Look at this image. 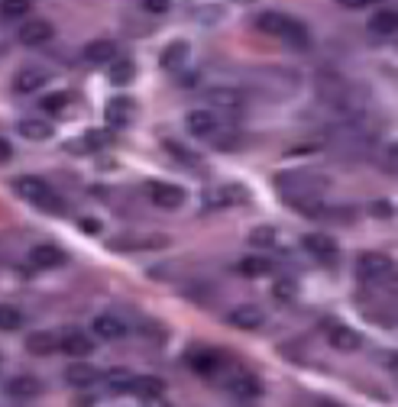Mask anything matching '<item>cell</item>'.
I'll return each mask as SVG.
<instances>
[{
  "label": "cell",
  "mask_w": 398,
  "mask_h": 407,
  "mask_svg": "<svg viewBox=\"0 0 398 407\" xmlns=\"http://www.w3.org/2000/svg\"><path fill=\"white\" fill-rule=\"evenodd\" d=\"M256 29H259V33H265V36L285 39V42H292V46H301V49L311 42L308 29H304L298 19H292V17H285V13H279V10H265V13H259V17H256Z\"/></svg>",
  "instance_id": "1"
},
{
  "label": "cell",
  "mask_w": 398,
  "mask_h": 407,
  "mask_svg": "<svg viewBox=\"0 0 398 407\" xmlns=\"http://www.w3.org/2000/svg\"><path fill=\"white\" fill-rule=\"evenodd\" d=\"M17 194L23 197V201H29L33 207H39V210L52 213V217H58V213L65 210L62 197H58L46 181H39V178H17Z\"/></svg>",
  "instance_id": "2"
},
{
  "label": "cell",
  "mask_w": 398,
  "mask_h": 407,
  "mask_svg": "<svg viewBox=\"0 0 398 407\" xmlns=\"http://www.w3.org/2000/svg\"><path fill=\"white\" fill-rule=\"evenodd\" d=\"M356 272H360V278L366 281V285H382V281H389L392 278L395 265H392L389 256L366 252V256H360V262H356Z\"/></svg>",
  "instance_id": "3"
},
{
  "label": "cell",
  "mask_w": 398,
  "mask_h": 407,
  "mask_svg": "<svg viewBox=\"0 0 398 407\" xmlns=\"http://www.w3.org/2000/svg\"><path fill=\"white\" fill-rule=\"evenodd\" d=\"M204 103L217 107V110H237V107L247 103V94L233 88V84H214V88L204 91Z\"/></svg>",
  "instance_id": "4"
},
{
  "label": "cell",
  "mask_w": 398,
  "mask_h": 407,
  "mask_svg": "<svg viewBox=\"0 0 398 407\" xmlns=\"http://www.w3.org/2000/svg\"><path fill=\"white\" fill-rule=\"evenodd\" d=\"M227 394L233 401H259L263 398V381L249 372H237L233 379H227Z\"/></svg>",
  "instance_id": "5"
},
{
  "label": "cell",
  "mask_w": 398,
  "mask_h": 407,
  "mask_svg": "<svg viewBox=\"0 0 398 407\" xmlns=\"http://www.w3.org/2000/svg\"><path fill=\"white\" fill-rule=\"evenodd\" d=\"M185 365H188L194 375H201V379H210V375H217L220 365H224V356L214 349H191L188 356H185Z\"/></svg>",
  "instance_id": "6"
},
{
  "label": "cell",
  "mask_w": 398,
  "mask_h": 407,
  "mask_svg": "<svg viewBox=\"0 0 398 407\" xmlns=\"http://www.w3.org/2000/svg\"><path fill=\"white\" fill-rule=\"evenodd\" d=\"M39 394H42V385H39V379H33V375H13V379L7 381V398L17 401V404H29V401H36Z\"/></svg>",
  "instance_id": "7"
},
{
  "label": "cell",
  "mask_w": 398,
  "mask_h": 407,
  "mask_svg": "<svg viewBox=\"0 0 398 407\" xmlns=\"http://www.w3.org/2000/svg\"><path fill=\"white\" fill-rule=\"evenodd\" d=\"M58 349L65 352V356L81 359V356H91V352H94V340L88 333H81V330H65V333H58Z\"/></svg>",
  "instance_id": "8"
},
{
  "label": "cell",
  "mask_w": 398,
  "mask_h": 407,
  "mask_svg": "<svg viewBox=\"0 0 398 407\" xmlns=\"http://www.w3.org/2000/svg\"><path fill=\"white\" fill-rule=\"evenodd\" d=\"M130 391L136 394L140 401H165V394H169V388H165V381L156 379V375H140V379L130 381Z\"/></svg>",
  "instance_id": "9"
},
{
  "label": "cell",
  "mask_w": 398,
  "mask_h": 407,
  "mask_svg": "<svg viewBox=\"0 0 398 407\" xmlns=\"http://www.w3.org/2000/svg\"><path fill=\"white\" fill-rule=\"evenodd\" d=\"M52 36H56V29H52L49 19H29V23H23L17 33V39L23 46H46Z\"/></svg>",
  "instance_id": "10"
},
{
  "label": "cell",
  "mask_w": 398,
  "mask_h": 407,
  "mask_svg": "<svg viewBox=\"0 0 398 407\" xmlns=\"http://www.w3.org/2000/svg\"><path fill=\"white\" fill-rule=\"evenodd\" d=\"M185 130H188L194 139H210L220 130V123L210 110H191L188 117H185Z\"/></svg>",
  "instance_id": "11"
},
{
  "label": "cell",
  "mask_w": 398,
  "mask_h": 407,
  "mask_svg": "<svg viewBox=\"0 0 398 407\" xmlns=\"http://www.w3.org/2000/svg\"><path fill=\"white\" fill-rule=\"evenodd\" d=\"M227 320L237 330H259L265 324V314H263V307H256V304H243V307H233L227 314Z\"/></svg>",
  "instance_id": "12"
},
{
  "label": "cell",
  "mask_w": 398,
  "mask_h": 407,
  "mask_svg": "<svg viewBox=\"0 0 398 407\" xmlns=\"http://www.w3.org/2000/svg\"><path fill=\"white\" fill-rule=\"evenodd\" d=\"M29 262L36 265V269H62L65 265V252L52 246V242H39L29 249Z\"/></svg>",
  "instance_id": "13"
},
{
  "label": "cell",
  "mask_w": 398,
  "mask_h": 407,
  "mask_svg": "<svg viewBox=\"0 0 398 407\" xmlns=\"http://www.w3.org/2000/svg\"><path fill=\"white\" fill-rule=\"evenodd\" d=\"M94 336H101V340H107V342L124 340V336H126L124 317H117V314H97L94 317Z\"/></svg>",
  "instance_id": "14"
},
{
  "label": "cell",
  "mask_w": 398,
  "mask_h": 407,
  "mask_svg": "<svg viewBox=\"0 0 398 407\" xmlns=\"http://www.w3.org/2000/svg\"><path fill=\"white\" fill-rule=\"evenodd\" d=\"M304 249L321 262H337V242L331 236H324V233H308L304 236Z\"/></svg>",
  "instance_id": "15"
},
{
  "label": "cell",
  "mask_w": 398,
  "mask_h": 407,
  "mask_svg": "<svg viewBox=\"0 0 398 407\" xmlns=\"http://www.w3.org/2000/svg\"><path fill=\"white\" fill-rule=\"evenodd\" d=\"M49 81V74L42 72V68H19L17 72V78H13V91L17 94H36L42 84Z\"/></svg>",
  "instance_id": "16"
},
{
  "label": "cell",
  "mask_w": 398,
  "mask_h": 407,
  "mask_svg": "<svg viewBox=\"0 0 398 407\" xmlns=\"http://www.w3.org/2000/svg\"><path fill=\"white\" fill-rule=\"evenodd\" d=\"M17 133L23 139H29V142H46V139L52 136V123H49L46 117H23Z\"/></svg>",
  "instance_id": "17"
},
{
  "label": "cell",
  "mask_w": 398,
  "mask_h": 407,
  "mask_svg": "<svg viewBox=\"0 0 398 407\" xmlns=\"http://www.w3.org/2000/svg\"><path fill=\"white\" fill-rule=\"evenodd\" d=\"M65 381L72 388H91L101 381V369L94 365H85V362H75V365H68L65 369Z\"/></svg>",
  "instance_id": "18"
},
{
  "label": "cell",
  "mask_w": 398,
  "mask_h": 407,
  "mask_svg": "<svg viewBox=\"0 0 398 407\" xmlns=\"http://www.w3.org/2000/svg\"><path fill=\"white\" fill-rule=\"evenodd\" d=\"M149 194H152V204L165 207V210H179L181 204H185V191L179 185H152Z\"/></svg>",
  "instance_id": "19"
},
{
  "label": "cell",
  "mask_w": 398,
  "mask_h": 407,
  "mask_svg": "<svg viewBox=\"0 0 398 407\" xmlns=\"http://www.w3.org/2000/svg\"><path fill=\"white\" fill-rule=\"evenodd\" d=\"M327 342H331L337 352H356L363 340L356 330H350V326H331V330H327Z\"/></svg>",
  "instance_id": "20"
},
{
  "label": "cell",
  "mask_w": 398,
  "mask_h": 407,
  "mask_svg": "<svg viewBox=\"0 0 398 407\" xmlns=\"http://www.w3.org/2000/svg\"><path fill=\"white\" fill-rule=\"evenodd\" d=\"M243 201H247V191L237 185H224V188H217V191H208V194H204V204H208V207H230V204H243Z\"/></svg>",
  "instance_id": "21"
},
{
  "label": "cell",
  "mask_w": 398,
  "mask_h": 407,
  "mask_svg": "<svg viewBox=\"0 0 398 407\" xmlns=\"http://www.w3.org/2000/svg\"><path fill=\"white\" fill-rule=\"evenodd\" d=\"M370 33L372 36H395L398 33V13L389 7L376 10V13L370 17Z\"/></svg>",
  "instance_id": "22"
},
{
  "label": "cell",
  "mask_w": 398,
  "mask_h": 407,
  "mask_svg": "<svg viewBox=\"0 0 398 407\" xmlns=\"http://www.w3.org/2000/svg\"><path fill=\"white\" fill-rule=\"evenodd\" d=\"M107 123H110L114 130L130 126L133 123V101L130 97H117V101H110V107H107Z\"/></svg>",
  "instance_id": "23"
},
{
  "label": "cell",
  "mask_w": 398,
  "mask_h": 407,
  "mask_svg": "<svg viewBox=\"0 0 398 407\" xmlns=\"http://www.w3.org/2000/svg\"><path fill=\"white\" fill-rule=\"evenodd\" d=\"M85 58L88 62H97V65H101V62H114L117 46L110 42V39H91V42L85 46Z\"/></svg>",
  "instance_id": "24"
},
{
  "label": "cell",
  "mask_w": 398,
  "mask_h": 407,
  "mask_svg": "<svg viewBox=\"0 0 398 407\" xmlns=\"http://www.w3.org/2000/svg\"><path fill=\"white\" fill-rule=\"evenodd\" d=\"M26 352L29 356H52V352H58V336L56 333H33L26 340Z\"/></svg>",
  "instance_id": "25"
},
{
  "label": "cell",
  "mask_w": 398,
  "mask_h": 407,
  "mask_svg": "<svg viewBox=\"0 0 398 407\" xmlns=\"http://www.w3.org/2000/svg\"><path fill=\"white\" fill-rule=\"evenodd\" d=\"M185 58H188V46H185V42H169V46L162 49L159 65L165 68V72H175V68L185 62Z\"/></svg>",
  "instance_id": "26"
},
{
  "label": "cell",
  "mask_w": 398,
  "mask_h": 407,
  "mask_svg": "<svg viewBox=\"0 0 398 407\" xmlns=\"http://www.w3.org/2000/svg\"><path fill=\"white\" fill-rule=\"evenodd\" d=\"M133 78H136V65H133L130 58H114V65H110V84L126 88V84H133Z\"/></svg>",
  "instance_id": "27"
},
{
  "label": "cell",
  "mask_w": 398,
  "mask_h": 407,
  "mask_svg": "<svg viewBox=\"0 0 398 407\" xmlns=\"http://www.w3.org/2000/svg\"><path fill=\"white\" fill-rule=\"evenodd\" d=\"M237 272L243 278H263V275H269V272H272V262L263 259V256H249V259H243L237 265Z\"/></svg>",
  "instance_id": "28"
},
{
  "label": "cell",
  "mask_w": 398,
  "mask_h": 407,
  "mask_svg": "<svg viewBox=\"0 0 398 407\" xmlns=\"http://www.w3.org/2000/svg\"><path fill=\"white\" fill-rule=\"evenodd\" d=\"M249 242L259 246V249H275L279 246V230L275 226H256V230L249 233Z\"/></svg>",
  "instance_id": "29"
},
{
  "label": "cell",
  "mask_w": 398,
  "mask_h": 407,
  "mask_svg": "<svg viewBox=\"0 0 398 407\" xmlns=\"http://www.w3.org/2000/svg\"><path fill=\"white\" fill-rule=\"evenodd\" d=\"M33 10V0H0V17L3 19H23Z\"/></svg>",
  "instance_id": "30"
},
{
  "label": "cell",
  "mask_w": 398,
  "mask_h": 407,
  "mask_svg": "<svg viewBox=\"0 0 398 407\" xmlns=\"http://www.w3.org/2000/svg\"><path fill=\"white\" fill-rule=\"evenodd\" d=\"M101 379H104V385H107L110 391H114V394H120V391H130L133 375H130L126 369H110L107 375H101Z\"/></svg>",
  "instance_id": "31"
},
{
  "label": "cell",
  "mask_w": 398,
  "mask_h": 407,
  "mask_svg": "<svg viewBox=\"0 0 398 407\" xmlns=\"http://www.w3.org/2000/svg\"><path fill=\"white\" fill-rule=\"evenodd\" d=\"M19 326H23V314H19L17 307L0 304V333H13Z\"/></svg>",
  "instance_id": "32"
},
{
  "label": "cell",
  "mask_w": 398,
  "mask_h": 407,
  "mask_svg": "<svg viewBox=\"0 0 398 407\" xmlns=\"http://www.w3.org/2000/svg\"><path fill=\"white\" fill-rule=\"evenodd\" d=\"M65 103H68L65 94H49V97H42V110H49V113H62V110H65Z\"/></svg>",
  "instance_id": "33"
},
{
  "label": "cell",
  "mask_w": 398,
  "mask_h": 407,
  "mask_svg": "<svg viewBox=\"0 0 398 407\" xmlns=\"http://www.w3.org/2000/svg\"><path fill=\"white\" fill-rule=\"evenodd\" d=\"M272 294H275V301H292V297H295V285H292V281H275Z\"/></svg>",
  "instance_id": "34"
},
{
  "label": "cell",
  "mask_w": 398,
  "mask_h": 407,
  "mask_svg": "<svg viewBox=\"0 0 398 407\" xmlns=\"http://www.w3.org/2000/svg\"><path fill=\"white\" fill-rule=\"evenodd\" d=\"M142 10H146V13H165V10H169V0H142Z\"/></svg>",
  "instance_id": "35"
},
{
  "label": "cell",
  "mask_w": 398,
  "mask_h": 407,
  "mask_svg": "<svg viewBox=\"0 0 398 407\" xmlns=\"http://www.w3.org/2000/svg\"><path fill=\"white\" fill-rule=\"evenodd\" d=\"M165 149H169L172 156H179L181 162H198V156H191V152H185L181 146H175V142H165Z\"/></svg>",
  "instance_id": "36"
},
{
  "label": "cell",
  "mask_w": 398,
  "mask_h": 407,
  "mask_svg": "<svg viewBox=\"0 0 398 407\" xmlns=\"http://www.w3.org/2000/svg\"><path fill=\"white\" fill-rule=\"evenodd\" d=\"M104 142H107L104 133H88V136H85V146H88V149H101Z\"/></svg>",
  "instance_id": "37"
},
{
  "label": "cell",
  "mask_w": 398,
  "mask_h": 407,
  "mask_svg": "<svg viewBox=\"0 0 398 407\" xmlns=\"http://www.w3.org/2000/svg\"><path fill=\"white\" fill-rule=\"evenodd\" d=\"M10 158H13V146H10V139L0 136V165H3V162H10Z\"/></svg>",
  "instance_id": "38"
},
{
  "label": "cell",
  "mask_w": 398,
  "mask_h": 407,
  "mask_svg": "<svg viewBox=\"0 0 398 407\" xmlns=\"http://www.w3.org/2000/svg\"><path fill=\"white\" fill-rule=\"evenodd\" d=\"M343 10H363V7H370V0H337Z\"/></svg>",
  "instance_id": "39"
},
{
  "label": "cell",
  "mask_w": 398,
  "mask_h": 407,
  "mask_svg": "<svg viewBox=\"0 0 398 407\" xmlns=\"http://www.w3.org/2000/svg\"><path fill=\"white\" fill-rule=\"evenodd\" d=\"M81 230H85V233H97V230H101V223H97V220H81Z\"/></svg>",
  "instance_id": "40"
},
{
  "label": "cell",
  "mask_w": 398,
  "mask_h": 407,
  "mask_svg": "<svg viewBox=\"0 0 398 407\" xmlns=\"http://www.w3.org/2000/svg\"><path fill=\"white\" fill-rule=\"evenodd\" d=\"M237 3H253V0H237Z\"/></svg>",
  "instance_id": "41"
}]
</instances>
